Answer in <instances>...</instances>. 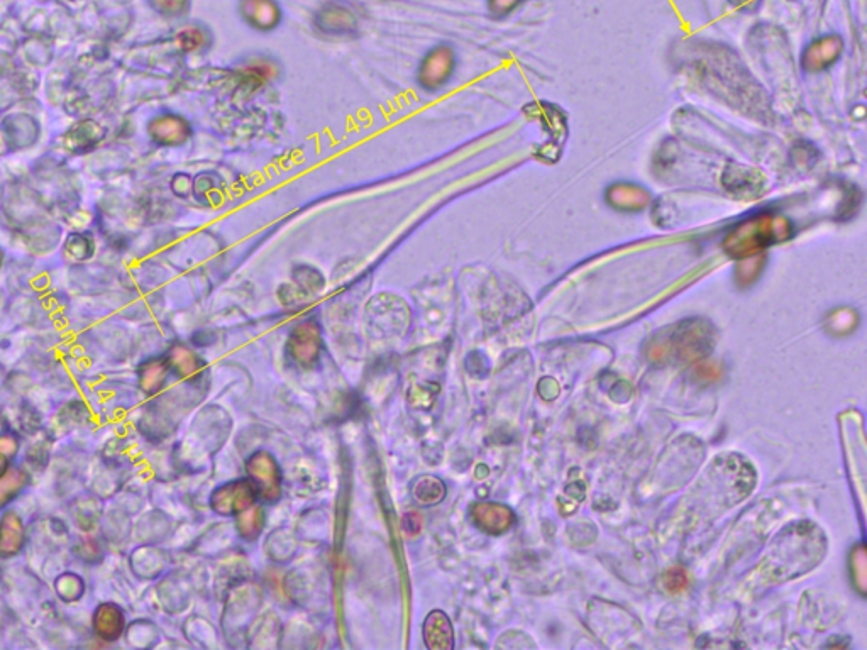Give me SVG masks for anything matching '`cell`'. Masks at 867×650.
Wrapping results in <instances>:
<instances>
[{"mask_svg": "<svg viewBox=\"0 0 867 650\" xmlns=\"http://www.w3.org/2000/svg\"><path fill=\"white\" fill-rule=\"evenodd\" d=\"M256 502H258V493L249 480L231 481L217 488L210 498V505L214 508V512L227 517H236L249 507H253Z\"/></svg>", "mask_w": 867, "mask_h": 650, "instance_id": "277c9868", "label": "cell"}, {"mask_svg": "<svg viewBox=\"0 0 867 650\" xmlns=\"http://www.w3.org/2000/svg\"><path fill=\"white\" fill-rule=\"evenodd\" d=\"M844 41L837 34H829L815 39L801 56V65L808 72H823L835 65L842 56Z\"/></svg>", "mask_w": 867, "mask_h": 650, "instance_id": "ba28073f", "label": "cell"}, {"mask_svg": "<svg viewBox=\"0 0 867 650\" xmlns=\"http://www.w3.org/2000/svg\"><path fill=\"white\" fill-rule=\"evenodd\" d=\"M239 12L251 28L273 31L282 21V9L277 0H241Z\"/></svg>", "mask_w": 867, "mask_h": 650, "instance_id": "30bf717a", "label": "cell"}, {"mask_svg": "<svg viewBox=\"0 0 867 650\" xmlns=\"http://www.w3.org/2000/svg\"><path fill=\"white\" fill-rule=\"evenodd\" d=\"M608 205L619 212H641L651 202V195L646 188L634 185V183H615L607 190Z\"/></svg>", "mask_w": 867, "mask_h": 650, "instance_id": "7c38bea8", "label": "cell"}, {"mask_svg": "<svg viewBox=\"0 0 867 650\" xmlns=\"http://www.w3.org/2000/svg\"><path fill=\"white\" fill-rule=\"evenodd\" d=\"M724 183L725 187L729 188V192L746 199L757 197L764 192L763 173L747 166L729 165V168L724 171Z\"/></svg>", "mask_w": 867, "mask_h": 650, "instance_id": "8fae6325", "label": "cell"}, {"mask_svg": "<svg viewBox=\"0 0 867 650\" xmlns=\"http://www.w3.org/2000/svg\"><path fill=\"white\" fill-rule=\"evenodd\" d=\"M94 628L95 634L99 635L100 639H119L124 630V615L119 610V606L112 603L100 605L94 615Z\"/></svg>", "mask_w": 867, "mask_h": 650, "instance_id": "9a60e30c", "label": "cell"}, {"mask_svg": "<svg viewBox=\"0 0 867 650\" xmlns=\"http://www.w3.org/2000/svg\"><path fill=\"white\" fill-rule=\"evenodd\" d=\"M170 364L163 359H155L148 364H144L141 368V386L148 393H155L160 390L161 385L165 383L166 373H168Z\"/></svg>", "mask_w": 867, "mask_h": 650, "instance_id": "ac0fdd59", "label": "cell"}, {"mask_svg": "<svg viewBox=\"0 0 867 650\" xmlns=\"http://www.w3.org/2000/svg\"><path fill=\"white\" fill-rule=\"evenodd\" d=\"M793 234L795 227L785 215L759 212L730 229L724 248L732 258H751L763 253L764 249L790 241Z\"/></svg>", "mask_w": 867, "mask_h": 650, "instance_id": "6da1fadb", "label": "cell"}, {"mask_svg": "<svg viewBox=\"0 0 867 650\" xmlns=\"http://www.w3.org/2000/svg\"><path fill=\"white\" fill-rule=\"evenodd\" d=\"M249 481L255 486L258 500L275 503L282 496V474L275 458L268 452L260 451L248 461Z\"/></svg>", "mask_w": 867, "mask_h": 650, "instance_id": "3957f363", "label": "cell"}, {"mask_svg": "<svg viewBox=\"0 0 867 650\" xmlns=\"http://www.w3.org/2000/svg\"><path fill=\"white\" fill-rule=\"evenodd\" d=\"M405 530L410 532V534H417L419 532L420 527H422V522H420L419 515L417 513H407L405 515Z\"/></svg>", "mask_w": 867, "mask_h": 650, "instance_id": "d4e9b609", "label": "cell"}, {"mask_svg": "<svg viewBox=\"0 0 867 650\" xmlns=\"http://www.w3.org/2000/svg\"><path fill=\"white\" fill-rule=\"evenodd\" d=\"M161 4H163L166 11L172 12V14H180V12L187 9L188 0H161Z\"/></svg>", "mask_w": 867, "mask_h": 650, "instance_id": "cb8c5ba5", "label": "cell"}, {"mask_svg": "<svg viewBox=\"0 0 867 650\" xmlns=\"http://www.w3.org/2000/svg\"><path fill=\"white\" fill-rule=\"evenodd\" d=\"M158 138L166 144H177L182 143L185 139L188 138V134H190V129H188L187 122L183 121V119H178V117H165V119H161L160 124H158Z\"/></svg>", "mask_w": 867, "mask_h": 650, "instance_id": "ffe728a7", "label": "cell"}, {"mask_svg": "<svg viewBox=\"0 0 867 650\" xmlns=\"http://www.w3.org/2000/svg\"><path fill=\"white\" fill-rule=\"evenodd\" d=\"M471 518L478 529L492 535L505 534L515 522L514 512L500 503H475Z\"/></svg>", "mask_w": 867, "mask_h": 650, "instance_id": "9c48e42d", "label": "cell"}, {"mask_svg": "<svg viewBox=\"0 0 867 650\" xmlns=\"http://www.w3.org/2000/svg\"><path fill=\"white\" fill-rule=\"evenodd\" d=\"M23 544V522L16 513L7 512L0 518V557L16 556Z\"/></svg>", "mask_w": 867, "mask_h": 650, "instance_id": "5bb4252c", "label": "cell"}, {"mask_svg": "<svg viewBox=\"0 0 867 650\" xmlns=\"http://www.w3.org/2000/svg\"><path fill=\"white\" fill-rule=\"evenodd\" d=\"M664 584H666V588H668V591H671V593H680L681 590H685L686 584H688V578H686L683 569H671V571H668V574H666Z\"/></svg>", "mask_w": 867, "mask_h": 650, "instance_id": "603a6c76", "label": "cell"}, {"mask_svg": "<svg viewBox=\"0 0 867 650\" xmlns=\"http://www.w3.org/2000/svg\"><path fill=\"white\" fill-rule=\"evenodd\" d=\"M424 640L432 650H451L454 647V630L446 613L434 610L424 622Z\"/></svg>", "mask_w": 867, "mask_h": 650, "instance_id": "4fadbf2b", "label": "cell"}, {"mask_svg": "<svg viewBox=\"0 0 867 650\" xmlns=\"http://www.w3.org/2000/svg\"><path fill=\"white\" fill-rule=\"evenodd\" d=\"M315 26L329 36H351L358 31V17L341 2H327L315 14Z\"/></svg>", "mask_w": 867, "mask_h": 650, "instance_id": "52a82bcc", "label": "cell"}, {"mask_svg": "<svg viewBox=\"0 0 867 650\" xmlns=\"http://www.w3.org/2000/svg\"><path fill=\"white\" fill-rule=\"evenodd\" d=\"M454 67H456V56L453 48L448 45L436 46L420 63L419 73H417L420 87L431 92L441 89L453 75Z\"/></svg>", "mask_w": 867, "mask_h": 650, "instance_id": "8992f818", "label": "cell"}, {"mask_svg": "<svg viewBox=\"0 0 867 650\" xmlns=\"http://www.w3.org/2000/svg\"><path fill=\"white\" fill-rule=\"evenodd\" d=\"M168 364L178 371V375L185 376V378L199 376L200 371H202V363H200L199 358L183 346L173 349L170 358H168Z\"/></svg>", "mask_w": 867, "mask_h": 650, "instance_id": "e0dca14e", "label": "cell"}, {"mask_svg": "<svg viewBox=\"0 0 867 650\" xmlns=\"http://www.w3.org/2000/svg\"><path fill=\"white\" fill-rule=\"evenodd\" d=\"M28 483V476L21 469H12L0 476V507L16 498Z\"/></svg>", "mask_w": 867, "mask_h": 650, "instance_id": "d6986e66", "label": "cell"}, {"mask_svg": "<svg viewBox=\"0 0 867 650\" xmlns=\"http://www.w3.org/2000/svg\"><path fill=\"white\" fill-rule=\"evenodd\" d=\"M7 466H9V461H7V456L4 452L0 451V476L6 473Z\"/></svg>", "mask_w": 867, "mask_h": 650, "instance_id": "4316f807", "label": "cell"}, {"mask_svg": "<svg viewBox=\"0 0 867 650\" xmlns=\"http://www.w3.org/2000/svg\"><path fill=\"white\" fill-rule=\"evenodd\" d=\"M524 0H488V11L493 17H507L522 4Z\"/></svg>", "mask_w": 867, "mask_h": 650, "instance_id": "7402d4cb", "label": "cell"}, {"mask_svg": "<svg viewBox=\"0 0 867 650\" xmlns=\"http://www.w3.org/2000/svg\"><path fill=\"white\" fill-rule=\"evenodd\" d=\"M238 517V532L243 539L255 540L260 537L261 530L265 527V513L260 505H253L248 510L236 515Z\"/></svg>", "mask_w": 867, "mask_h": 650, "instance_id": "2e32d148", "label": "cell"}, {"mask_svg": "<svg viewBox=\"0 0 867 650\" xmlns=\"http://www.w3.org/2000/svg\"><path fill=\"white\" fill-rule=\"evenodd\" d=\"M730 4L735 7H740V9H749V7L756 6L759 0H729Z\"/></svg>", "mask_w": 867, "mask_h": 650, "instance_id": "484cf974", "label": "cell"}, {"mask_svg": "<svg viewBox=\"0 0 867 650\" xmlns=\"http://www.w3.org/2000/svg\"><path fill=\"white\" fill-rule=\"evenodd\" d=\"M414 495L422 505H436L446 495V488H444V483L436 480V478H422L415 485Z\"/></svg>", "mask_w": 867, "mask_h": 650, "instance_id": "44dd1931", "label": "cell"}, {"mask_svg": "<svg viewBox=\"0 0 867 650\" xmlns=\"http://www.w3.org/2000/svg\"><path fill=\"white\" fill-rule=\"evenodd\" d=\"M710 348V336L707 334L705 324L686 322L674 329L673 334L664 339V348L659 349L658 354H676L678 359L703 358Z\"/></svg>", "mask_w": 867, "mask_h": 650, "instance_id": "7a4b0ae2", "label": "cell"}, {"mask_svg": "<svg viewBox=\"0 0 867 650\" xmlns=\"http://www.w3.org/2000/svg\"><path fill=\"white\" fill-rule=\"evenodd\" d=\"M321 327L314 320L297 325L288 339L287 351L302 368H312L321 356Z\"/></svg>", "mask_w": 867, "mask_h": 650, "instance_id": "5b68a950", "label": "cell"}]
</instances>
